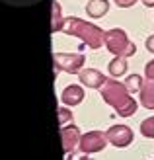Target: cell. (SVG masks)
<instances>
[{
	"label": "cell",
	"mask_w": 154,
	"mask_h": 160,
	"mask_svg": "<svg viewBox=\"0 0 154 160\" xmlns=\"http://www.w3.org/2000/svg\"><path fill=\"white\" fill-rule=\"evenodd\" d=\"M102 98L111 108H115L117 115H121V117H131L137 111V102L133 100L129 88L125 84L117 82L115 78L105 80V84L102 86Z\"/></svg>",
	"instance_id": "6da1fadb"
},
{
	"label": "cell",
	"mask_w": 154,
	"mask_h": 160,
	"mask_svg": "<svg viewBox=\"0 0 154 160\" xmlns=\"http://www.w3.org/2000/svg\"><path fill=\"white\" fill-rule=\"evenodd\" d=\"M64 33L80 37L84 41V45L92 47V49H100V47L105 43V33L103 29H100L98 26H94L90 22H84L80 18H68L67 23L62 28Z\"/></svg>",
	"instance_id": "7a4b0ae2"
},
{
	"label": "cell",
	"mask_w": 154,
	"mask_h": 160,
	"mask_svg": "<svg viewBox=\"0 0 154 160\" xmlns=\"http://www.w3.org/2000/svg\"><path fill=\"white\" fill-rule=\"evenodd\" d=\"M105 47L115 55V57H133L135 51H137V47L133 41H129V37L123 29H109V31H105Z\"/></svg>",
	"instance_id": "3957f363"
},
{
	"label": "cell",
	"mask_w": 154,
	"mask_h": 160,
	"mask_svg": "<svg viewBox=\"0 0 154 160\" xmlns=\"http://www.w3.org/2000/svg\"><path fill=\"white\" fill-rule=\"evenodd\" d=\"M86 57L82 53H55L53 55V65H55V72H64L68 74H78L84 68Z\"/></svg>",
	"instance_id": "277c9868"
},
{
	"label": "cell",
	"mask_w": 154,
	"mask_h": 160,
	"mask_svg": "<svg viewBox=\"0 0 154 160\" xmlns=\"http://www.w3.org/2000/svg\"><path fill=\"white\" fill-rule=\"evenodd\" d=\"M141 103L147 109H154V59L144 67V82L141 88Z\"/></svg>",
	"instance_id": "5b68a950"
},
{
	"label": "cell",
	"mask_w": 154,
	"mask_h": 160,
	"mask_svg": "<svg viewBox=\"0 0 154 160\" xmlns=\"http://www.w3.org/2000/svg\"><path fill=\"white\" fill-rule=\"evenodd\" d=\"M107 135L102 133V131H90L82 135V139H80V152H86V154H94V152H100V150L105 148L107 145Z\"/></svg>",
	"instance_id": "8992f818"
},
{
	"label": "cell",
	"mask_w": 154,
	"mask_h": 160,
	"mask_svg": "<svg viewBox=\"0 0 154 160\" xmlns=\"http://www.w3.org/2000/svg\"><path fill=\"white\" fill-rule=\"evenodd\" d=\"M105 135H107V141L111 145H115L119 148H125L133 142V131L127 125H113L107 129Z\"/></svg>",
	"instance_id": "52a82bcc"
},
{
	"label": "cell",
	"mask_w": 154,
	"mask_h": 160,
	"mask_svg": "<svg viewBox=\"0 0 154 160\" xmlns=\"http://www.w3.org/2000/svg\"><path fill=\"white\" fill-rule=\"evenodd\" d=\"M61 139H62V150H64V154H68V152H72V150L76 148V145H80L82 135H80L78 127L72 123V125H67V127H61Z\"/></svg>",
	"instance_id": "ba28073f"
},
{
	"label": "cell",
	"mask_w": 154,
	"mask_h": 160,
	"mask_svg": "<svg viewBox=\"0 0 154 160\" xmlns=\"http://www.w3.org/2000/svg\"><path fill=\"white\" fill-rule=\"evenodd\" d=\"M78 80L84 86H88V88H102L107 78H105L100 70H96V68H82L78 72Z\"/></svg>",
	"instance_id": "9c48e42d"
},
{
	"label": "cell",
	"mask_w": 154,
	"mask_h": 160,
	"mask_svg": "<svg viewBox=\"0 0 154 160\" xmlns=\"http://www.w3.org/2000/svg\"><path fill=\"white\" fill-rule=\"evenodd\" d=\"M61 100H62L64 106H68V108L78 106V103L84 100V88L82 86H76V84L67 86L62 90V94H61Z\"/></svg>",
	"instance_id": "30bf717a"
},
{
	"label": "cell",
	"mask_w": 154,
	"mask_h": 160,
	"mask_svg": "<svg viewBox=\"0 0 154 160\" xmlns=\"http://www.w3.org/2000/svg\"><path fill=\"white\" fill-rule=\"evenodd\" d=\"M109 12V0H90L86 4V14L92 18H102Z\"/></svg>",
	"instance_id": "8fae6325"
},
{
	"label": "cell",
	"mask_w": 154,
	"mask_h": 160,
	"mask_svg": "<svg viewBox=\"0 0 154 160\" xmlns=\"http://www.w3.org/2000/svg\"><path fill=\"white\" fill-rule=\"evenodd\" d=\"M51 14H53V18H51V31L55 33V31H62L64 28V23H67V18L61 14V6L57 0H51Z\"/></svg>",
	"instance_id": "7c38bea8"
},
{
	"label": "cell",
	"mask_w": 154,
	"mask_h": 160,
	"mask_svg": "<svg viewBox=\"0 0 154 160\" xmlns=\"http://www.w3.org/2000/svg\"><path fill=\"white\" fill-rule=\"evenodd\" d=\"M127 72V59L125 57H115L109 62V74L113 78H119Z\"/></svg>",
	"instance_id": "4fadbf2b"
},
{
	"label": "cell",
	"mask_w": 154,
	"mask_h": 160,
	"mask_svg": "<svg viewBox=\"0 0 154 160\" xmlns=\"http://www.w3.org/2000/svg\"><path fill=\"white\" fill-rule=\"evenodd\" d=\"M125 86L129 88V92L135 94V92H141V88H142V78L139 74H131L127 80H125Z\"/></svg>",
	"instance_id": "5bb4252c"
},
{
	"label": "cell",
	"mask_w": 154,
	"mask_h": 160,
	"mask_svg": "<svg viewBox=\"0 0 154 160\" xmlns=\"http://www.w3.org/2000/svg\"><path fill=\"white\" fill-rule=\"evenodd\" d=\"M141 133L148 139H154V117H148L141 123Z\"/></svg>",
	"instance_id": "9a60e30c"
},
{
	"label": "cell",
	"mask_w": 154,
	"mask_h": 160,
	"mask_svg": "<svg viewBox=\"0 0 154 160\" xmlns=\"http://www.w3.org/2000/svg\"><path fill=\"white\" fill-rule=\"evenodd\" d=\"M59 125H61V127L72 125V113H70V109H67V108H59Z\"/></svg>",
	"instance_id": "2e32d148"
},
{
	"label": "cell",
	"mask_w": 154,
	"mask_h": 160,
	"mask_svg": "<svg viewBox=\"0 0 154 160\" xmlns=\"http://www.w3.org/2000/svg\"><path fill=\"white\" fill-rule=\"evenodd\" d=\"M67 160H90L86 152H70Z\"/></svg>",
	"instance_id": "e0dca14e"
},
{
	"label": "cell",
	"mask_w": 154,
	"mask_h": 160,
	"mask_svg": "<svg viewBox=\"0 0 154 160\" xmlns=\"http://www.w3.org/2000/svg\"><path fill=\"white\" fill-rule=\"evenodd\" d=\"M135 2H137V0H115V4L119 8H129V6H133Z\"/></svg>",
	"instance_id": "ac0fdd59"
},
{
	"label": "cell",
	"mask_w": 154,
	"mask_h": 160,
	"mask_svg": "<svg viewBox=\"0 0 154 160\" xmlns=\"http://www.w3.org/2000/svg\"><path fill=\"white\" fill-rule=\"evenodd\" d=\"M147 49H148L150 53H154V35H150V37L147 39Z\"/></svg>",
	"instance_id": "d6986e66"
},
{
	"label": "cell",
	"mask_w": 154,
	"mask_h": 160,
	"mask_svg": "<svg viewBox=\"0 0 154 160\" xmlns=\"http://www.w3.org/2000/svg\"><path fill=\"white\" fill-rule=\"evenodd\" d=\"M144 6H154V0H142Z\"/></svg>",
	"instance_id": "ffe728a7"
},
{
	"label": "cell",
	"mask_w": 154,
	"mask_h": 160,
	"mask_svg": "<svg viewBox=\"0 0 154 160\" xmlns=\"http://www.w3.org/2000/svg\"><path fill=\"white\" fill-rule=\"evenodd\" d=\"M37 2H41V0H37Z\"/></svg>",
	"instance_id": "44dd1931"
}]
</instances>
